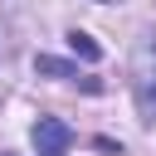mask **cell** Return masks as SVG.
<instances>
[{"label": "cell", "instance_id": "3", "mask_svg": "<svg viewBox=\"0 0 156 156\" xmlns=\"http://www.w3.org/2000/svg\"><path fill=\"white\" fill-rule=\"evenodd\" d=\"M68 49H73L78 58H88V63H98V58H102L98 39H93V34H83V29H68Z\"/></svg>", "mask_w": 156, "mask_h": 156}, {"label": "cell", "instance_id": "5", "mask_svg": "<svg viewBox=\"0 0 156 156\" xmlns=\"http://www.w3.org/2000/svg\"><path fill=\"white\" fill-rule=\"evenodd\" d=\"M0 156H15V151H0Z\"/></svg>", "mask_w": 156, "mask_h": 156}, {"label": "cell", "instance_id": "4", "mask_svg": "<svg viewBox=\"0 0 156 156\" xmlns=\"http://www.w3.org/2000/svg\"><path fill=\"white\" fill-rule=\"evenodd\" d=\"M34 73H44V78H78V68H73V63L49 58V54H39V58H34Z\"/></svg>", "mask_w": 156, "mask_h": 156}, {"label": "cell", "instance_id": "2", "mask_svg": "<svg viewBox=\"0 0 156 156\" xmlns=\"http://www.w3.org/2000/svg\"><path fill=\"white\" fill-rule=\"evenodd\" d=\"M29 141H34L39 156H68V146H73V127L58 122V117H39L34 132H29Z\"/></svg>", "mask_w": 156, "mask_h": 156}, {"label": "cell", "instance_id": "1", "mask_svg": "<svg viewBox=\"0 0 156 156\" xmlns=\"http://www.w3.org/2000/svg\"><path fill=\"white\" fill-rule=\"evenodd\" d=\"M132 98L146 127H156V29H141L132 49Z\"/></svg>", "mask_w": 156, "mask_h": 156}]
</instances>
